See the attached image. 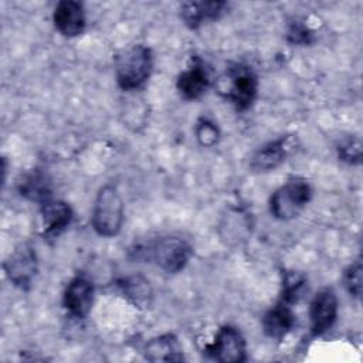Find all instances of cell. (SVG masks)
<instances>
[{
    "label": "cell",
    "mask_w": 363,
    "mask_h": 363,
    "mask_svg": "<svg viewBox=\"0 0 363 363\" xmlns=\"http://www.w3.org/2000/svg\"><path fill=\"white\" fill-rule=\"evenodd\" d=\"M193 254L191 245L180 237H160L135 250V257L157 265L167 274L180 272Z\"/></svg>",
    "instance_id": "1"
},
{
    "label": "cell",
    "mask_w": 363,
    "mask_h": 363,
    "mask_svg": "<svg viewBox=\"0 0 363 363\" xmlns=\"http://www.w3.org/2000/svg\"><path fill=\"white\" fill-rule=\"evenodd\" d=\"M153 71V54L145 44L123 50L115 62L116 84L122 91H136L145 85Z\"/></svg>",
    "instance_id": "2"
},
{
    "label": "cell",
    "mask_w": 363,
    "mask_h": 363,
    "mask_svg": "<svg viewBox=\"0 0 363 363\" xmlns=\"http://www.w3.org/2000/svg\"><path fill=\"white\" fill-rule=\"evenodd\" d=\"M258 79L245 64H233L218 79V92L230 101L237 111H245L257 96Z\"/></svg>",
    "instance_id": "3"
},
{
    "label": "cell",
    "mask_w": 363,
    "mask_h": 363,
    "mask_svg": "<svg viewBox=\"0 0 363 363\" xmlns=\"http://www.w3.org/2000/svg\"><path fill=\"white\" fill-rule=\"evenodd\" d=\"M123 224V201L118 189L105 184L96 193L92 207V227L101 237H115Z\"/></svg>",
    "instance_id": "4"
},
{
    "label": "cell",
    "mask_w": 363,
    "mask_h": 363,
    "mask_svg": "<svg viewBox=\"0 0 363 363\" xmlns=\"http://www.w3.org/2000/svg\"><path fill=\"white\" fill-rule=\"evenodd\" d=\"M312 197V189L303 179H291L278 187L269 199V211L277 220H292L301 214Z\"/></svg>",
    "instance_id": "5"
},
{
    "label": "cell",
    "mask_w": 363,
    "mask_h": 363,
    "mask_svg": "<svg viewBox=\"0 0 363 363\" xmlns=\"http://www.w3.org/2000/svg\"><path fill=\"white\" fill-rule=\"evenodd\" d=\"M207 354L221 363H241L247 359V345L241 332L231 325L218 329L213 343L206 346Z\"/></svg>",
    "instance_id": "6"
},
{
    "label": "cell",
    "mask_w": 363,
    "mask_h": 363,
    "mask_svg": "<svg viewBox=\"0 0 363 363\" xmlns=\"http://www.w3.org/2000/svg\"><path fill=\"white\" fill-rule=\"evenodd\" d=\"M4 272L13 285L26 289L37 274V254L30 244L18 245L4 261Z\"/></svg>",
    "instance_id": "7"
},
{
    "label": "cell",
    "mask_w": 363,
    "mask_h": 363,
    "mask_svg": "<svg viewBox=\"0 0 363 363\" xmlns=\"http://www.w3.org/2000/svg\"><path fill=\"white\" fill-rule=\"evenodd\" d=\"M296 138L292 135L281 136L258 147L251 160L250 167L252 172H269L286 160V157L296 149Z\"/></svg>",
    "instance_id": "8"
},
{
    "label": "cell",
    "mask_w": 363,
    "mask_h": 363,
    "mask_svg": "<svg viewBox=\"0 0 363 363\" xmlns=\"http://www.w3.org/2000/svg\"><path fill=\"white\" fill-rule=\"evenodd\" d=\"M337 318V298L332 288L320 289L309 305L311 330L315 336L328 332Z\"/></svg>",
    "instance_id": "9"
},
{
    "label": "cell",
    "mask_w": 363,
    "mask_h": 363,
    "mask_svg": "<svg viewBox=\"0 0 363 363\" xmlns=\"http://www.w3.org/2000/svg\"><path fill=\"white\" fill-rule=\"evenodd\" d=\"M94 302V285L92 282L84 277V275H77L72 278L62 295V305L67 309V312L74 316L84 319Z\"/></svg>",
    "instance_id": "10"
},
{
    "label": "cell",
    "mask_w": 363,
    "mask_h": 363,
    "mask_svg": "<svg viewBox=\"0 0 363 363\" xmlns=\"http://www.w3.org/2000/svg\"><path fill=\"white\" fill-rule=\"evenodd\" d=\"M52 21L64 37L81 35L86 26V16L82 3L74 0L60 1L52 13Z\"/></svg>",
    "instance_id": "11"
},
{
    "label": "cell",
    "mask_w": 363,
    "mask_h": 363,
    "mask_svg": "<svg viewBox=\"0 0 363 363\" xmlns=\"http://www.w3.org/2000/svg\"><path fill=\"white\" fill-rule=\"evenodd\" d=\"M210 86V74L204 62L193 58L191 64L177 77L176 88L184 99L200 98Z\"/></svg>",
    "instance_id": "12"
},
{
    "label": "cell",
    "mask_w": 363,
    "mask_h": 363,
    "mask_svg": "<svg viewBox=\"0 0 363 363\" xmlns=\"http://www.w3.org/2000/svg\"><path fill=\"white\" fill-rule=\"evenodd\" d=\"M227 7L225 1H186L180 6V17L189 28L194 30L206 21L217 20Z\"/></svg>",
    "instance_id": "13"
},
{
    "label": "cell",
    "mask_w": 363,
    "mask_h": 363,
    "mask_svg": "<svg viewBox=\"0 0 363 363\" xmlns=\"http://www.w3.org/2000/svg\"><path fill=\"white\" fill-rule=\"evenodd\" d=\"M45 237H58L71 223L72 210L68 203L61 200H47L40 204Z\"/></svg>",
    "instance_id": "14"
},
{
    "label": "cell",
    "mask_w": 363,
    "mask_h": 363,
    "mask_svg": "<svg viewBox=\"0 0 363 363\" xmlns=\"http://www.w3.org/2000/svg\"><path fill=\"white\" fill-rule=\"evenodd\" d=\"M295 325V315L285 302L272 306L262 318V329L271 339H284Z\"/></svg>",
    "instance_id": "15"
},
{
    "label": "cell",
    "mask_w": 363,
    "mask_h": 363,
    "mask_svg": "<svg viewBox=\"0 0 363 363\" xmlns=\"http://www.w3.org/2000/svg\"><path fill=\"white\" fill-rule=\"evenodd\" d=\"M143 354L149 362H180L184 359L180 343L172 333L152 337L145 345Z\"/></svg>",
    "instance_id": "16"
},
{
    "label": "cell",
    "mask_w": 363,
    "mask_h": 363,
    "mask_svg": "<svg viewBox=\"0 0 363 363\" xmlns=\"http://www.w3.org/2000/svg\"><path fill=\"white\" fill-rule=\"evenodd\" d=\"M122 295L136 308H147L153 298V289L150 282L143 275H129L122 278L119 282Z\"/></svg>",
    "instance_id": "17"
},
{
    "label": "cell",
    "mask_w": 363,
    "mask_h": 363,
    "mask_svg": "<svg viewBox=\"0 0 363 363\" xmlns=\"http://www.w3.org/2000/svg\"><path fill=\"white\" fill-rule=\"evenodd\" d=\"M250 216L240 208H231L220 225L224 231L223 238L227 240V242H240L241 240H245L250 234Z\"/></svg>",
    "instance_id": "18"
},
{
    "label": "cell",
    "mask_w": 363,
    "mask_h": 363,
    "mask_svg": "<svg viewBox=\"0 0 363 363\" xmlns=\"http://www.w3.org/2000/svg\"><path fill=\"white\" fill-rule=\"evenodd\" d=\"M18 191L37 203H44L51 199V186L47 176L38 170H34L18 182Z\"/></svg>",
    "instance_id": "19"
},
{
    "label": "cell",
    "mask_w": 363,
    "mask_h": 363,
    "mask_svg": "<svg viewBox=\"0 0 363 363\" xmlns=\"http://www.w3.org/2000/svg\"><path fill=\"white\" fill-rule=\"evenodd\" d=\"M196 138L199 140V143L204 147H211L214 146L218 139H220V129L217 128V125L207 119V118H201L199 119V122L196 123Z\"/></svg>",
    "instance_id": "20"
},
{
    "label": "cell",
    "mask_w": 363,
    "mask_h": 363,
    "mask_svg": "<svg viewBox=\"0 0 363 363\" xmlns=\"http://www.w3.org/2000/svg\"><path fill=\"white\" fill-rule=\"evenodd\" d=\"M337 155L342 162L359 164L362 160V143L357 138H347L337 146Z\"/></svg>",
    "instance_id": "21"
},
{
    "label": "cell",
    "mask_w": 363,
    "mask_h": 363,
    "mask_svg": "<svg viewBox=\"0 0 363 363\" xmlns=\"http://www.w3.org/2000/svg\"><path fill=\"white\" fill-rule=\"evenodd\" d=\"M343 282L350 295H353L354 298H360V295H362V262H360V259H356L345 269Z\"/></svg>",
    "instance_id": "22"
},
{
    "label": "cell",
    "mask_w": 363,
    "mask_h": 363,
    "mask_svg": "<svg viewBox=\"0 0 363 363\" xmlns=\"http://www.w3.org/2000/svg\"><path fill=\"white\" fill-rule=\"evenodd\" d=\"M286 38L291 44H311L313 40V33L312 30L305 26L302 21H294L289 26Z\"/></svg>",
    "instance_id": "23"
}]
</instances>
